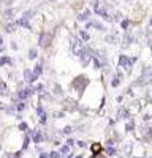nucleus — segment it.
Returning a JSON list of instances; mask_svg holds the SVG:
<instances>
[{"mask_svg":"<svg viewBox=\"0 0 152 158\" xmlns=\"http://www.w3.org/2000/svg\"><path fill=\"white\" fill-rule=\"evenodd\" d=\"M30 142H32V139H30V136H27L25 133H22V142H21V150L25 153L29 150V147H30Z\"/></svg>","mask_w":152,"mask_h":158,"instance_id":"nucleus-21","label":"nucleus"},{"mask_svg":"<svg viewBox=\"0 0 152 158\" xmlns=\"http://www.w3.org/2000/svg\"><path fill=\"white\" fill-rule=\"evenodd\" d=\"M132 115L129 114V111H127V108L125 106H119L117 108V111H116V118L114 120H127V118H130Z\"/></svg>","mask_w":152,"mask_h":158,"instance_id":"nucleus-14","label":"nucleus"},{"mask_svg":"<svg viewBox=\"0 0 152 158\" xmlns=\"http://www.w3.org/2000/svg\"><path fill=\"white\" fill-rule=\"evenodd\" d=\"M124 98H125V95H117V97H116V103H117V104H122V103H124Z\"/></svg>","mask_w":152,"mask_h":158,"instance_id":"nucleus-44","label":"nucleus"},{"mask_svg":"<svg viewBox=\"0 0 152 158\" xmlns=\"http://www.w3.org/2000/svg\"><path fill=\"white\" fill-rule=\"evenodd\" d=\"M49 158H63V155L57 149H53V150L49 152Z\"/></svg>","mask_w":152,"mask_h":158,"instance_id":"nucleus-39","label":"nucleus"},{"mask_svg":"<svg viewBox=\"0 0 152 158\" xmlns=\"http://www.w3.org/2000/svg\"><path fill=\"white\" fill-rule=\"evenodd\" d=\"M73 158H84V153H78V155L74 153V156H73Z\"/></svg>","mask_w":152,"mask_h":158,"instance_id":"nucleus-51","label":"nucleus"},{"mask_svg":"<svg viewBox=\"0 0 152 158\" xmlns=\"http://www.w3.org/2000/svg\"><path fill=\"white\" fill-rule=\"evenodd\" d=\"M51 115H53V118H56V120H57V118H65V117H67V112L62 111V109H59V111H54Z\"/></svg>","mask_w":152,"mask_h":158,"instance_id":"nucleus-37","label":"nucleus"},{"mask_svg":"<svg viewBox=\"0 0 152 158\" xmlns=\"http://www.w3.org/2000/svg\"><path fill=\"white\" fill-rule=\"evenodd\" d=\"M6 115H10V117H15L18 112H16V108H15V104L13 103H10V104H6V108H5V111H3Z\"/></svg>","mask_w":152,"mask_h":158,"instance_id":"nucleus-33","label":"nucleus"},{"mask_svg":"<svg viewBox=\"0 0 152 158\" xmlns=\"http://www.w3.org/2000/svg\"><path fill=\"white\" fill-rule=\"evenodd\" d=\"M32 71H33L38 77H43V76H44V59H43V57L40 59V62L35 63L33 67H32Z\"/></svg>","mask_w":152,"mask_h":158,"instance_id":"nucleus-13","label":"nucleus"},{"mask_svg":"<svg viewBox=\"0 0 152 158\" xmlns=\"http://www.w3.org/2000/svg\"><path fill=\"white\" fill-rule=\"evenodd\" d=\"M135 128H136V120H135V117L127 118V120H125V131H127V133H133Z\"/></svg>","mask_w":152,"mask_h":158,"instance_id":"nucleus-20","label":"nucleus"},{"mask_svg":"<svg viewBox=\"0 0 152 158\" xmlns=\"http://www.w3.org/2000/svg\"><path fill=\"white\" fill-rule=\"evenodd\" d=\"M51 95L57 97V98H63L65 97V92H63V87L59 82H53V89H51Z\"/></svg>","mask_w":152,"mask_h":158,"instance_id":"nucleus-15","label":"nucleus"},{"mask_svg":"<svg viewBox=\"0 0 152 158\" xmlns=\"http://www.w3.org/2000/svg\"><path fill=\"white\" fill-rule=\"evenodd\" d=\"M63 144H67L68 147H71V149H73V147L76 146V139H74V138H71V136H67V139H65V142H63Z\"/></svg>","mask_w":152,"mask_h":158,"instance_id":"nucleus-38","label":"nucleus"},{"mask_svg":"<svg viewBox=\"0 0 152 158\" xmlns=\"http://www.w3.org/2000/svg\"><path fill=\"white\" fill-rule=\"evenodd\" d=\"M147 101H152V90L147 92Z\"/></svg>","mask_w":152,"mask_h":158,"instance_id":"nucleus-50","label":"nucleus"},{"mask_svg":"<svg viewBox=\"0 0 152 158\" xmlns=\"http://www.w3.org/2000/svg\"><path fill=\"white\" fill-rule=\"evenodd\" d=\"M84 44H86V43L81 41V38H79L78 35H70V52H71V56L78 57L79 51L82 49Z\"/></svg>","mask_w":152,"mask_h":158,"instance_id":"nucleus-8","label":"nucleus"},{"mask_svg":"<svg viewBox=\"0 0 152 158\" xmlns=\"http://www.w3.org/2000/svg\"><path fill=\"white\" fill-rule=\"evenodd\" d=\"M22 16H24L25 19H29V21H30V19L35 16V11H33V10H27V11H24V13H22Z\"/></svg>","mask_w":152,"mask_h":158,"instance_id":"nucleus-41","label":"nucleus"},{"mask_svg":"<svg viewBox=\"0 0 152 158\" xmlns=\"http://www.w3.org/2000/svg\"><path fill=\"white\" fill-rule=\"evenodd\" d=\"M0 68H11V70H15L16 68V60L13 59L11 56L8 54H2L0 56Z\"/></svg>","mask_w":152,"mask_h":158,"instance_id":"nucleus-10","label":"nucleus"},{"mask_svg":"<svg viewBox=\"0 0 152 158\" xmlns=\"http://www.w3.org/2000/svg\"><path fill=\"white\" fill-rule=\"evenodd\" d=\"M38 158H49V152H40V155H38Z\"/></svg>","mask_w":152,"mask_h":158,"instance_id":"nucleus-46","label":"nucleus"},{"mask_svg":"<svg viewBox=\"0 0 152 158\" xmlns=\"http://www.w3.org/2000/svg\"><path fill=\"white\" fill-rule=\"evenodd\" d=\"M92 57H94V48L89 44V43H86L84 46H82V49L79 51V54H78V62H79V65L82 68H87L89 65H91V62H92Z\"/></svg>","mask_w":152,"mask_h":158,"instance_id":"nucleus-4","label":"nucleus"},{"mask_svg":"<svg viewBox=\"0 0 152 158\" xmlns=\"http://www.w3.org/2000/svg\"><path fill=\"white\" fill-rule=\"evenodd\" d=\"M48 120H49V112L48 111H44L43 114L38 115V123H40L41 127H46L48 125Z\"/></svg>","mask_w":152,"mask_h":158,"instance_id":"nucleus-29","label":"nucleus"},{"mask_svg":"<svg viewBox=\"0 0 152 158\" xmlns=\"http://www.w3.org/2000/svg\"><path fill=\"white\" fill-rule=\"evenodd\" d=\"M139 60V56L135 54V56H130V54H119L117 56V67L125 73V76H130L135 70V65L136 62Z\"/></svg>","mask_w":152,"mask_h":158,"instance_id":"nucleus-3","label":"nucleus"},{"mask_svg":"<svg viewBox=\"0 0 152 158\" xmlns=\"http://www.w3.org/2000/svg\"><path fill=\"white\" fill-rule=\"evenodd\" d=\"M105 41H106L108 44H112V46L119 44V43H120V35H119V32H117V30H112L111 33H108V35L105 36Z\"/></svg>","mask_w":152,"mask_h":158,"instance_id":"nucleus-12","label":"nucleus"},{"mask_svg":"<svg viewBox=\"0 0 152 158\" xmlns=\"http://www.w3.org/2000/svg\"><path fill=\"white\" fill-rule=\"evenodd\" d=\"M10 49L15 51V52H18V51H19V44H18L16 41H10Z\"/></svg>","mask_w":152,"mask_h":158,"instance_id":"nucleus-43","label":"nucleus"},{"mask_svg":"<svg viewBox=\"0 0 152 158\" xmlns=\"http://www.w3.org/2000/svg\"><path fill=\"white\" fill-rule=\"evenodd\" d=\"M54 41V33L51 32H41L40 36H38V48L41 49H49L51 44Z\"/></svg>","mask_w":152,"mask_h":158,"instance_id":"nucleus-7","label":"nucleus"},{"mask_svg":"<svg viewBox=\"0 0 152 158\" xmlns=\"http://www.w3.org/2000/svg\"><path fill=\"white\" fill-rule=\"evenodd\" d=\"M133 158H146V156H138V155H133Z\"/></svg>","mask_w":152,"mask_h":158,"instance_id":"nucleus-53","label":"nucleus"},{"mask_svg":"<svg viewBox=\"0 0 152 158\" xmlns=\"http://www.w3.org/2000/svg\"><path fill=\"white\" fill-rule=\"evenodd\" d=\"M133 89H147L152 85V65H143L139 70L136 79H133L132 84Z\"/></svg>","mask_w":152,"mask_h":158,"instance_id":"nucleus-2","label":"nucleus"},{"mask_svg":"<svg viewBox=\"0 0 152 158\" xmlns=\"http://www.w3.org/2000/svg\"><path fill=\"white\" fill-rule=\"evenodd\" d=\"M15 15H16V8H11V6H8V8L3 11V19H6V22H10V21H15Z\"/></svg>","mask_w":152,"mask_h":158,"instance_id":"nucleus-22","label":"nucleus"},{"mask_svg":"<svg viewBox=\"0 0 152 158\" xmlns=\"http://www.w3.org/2000/svg\"><path fill=\"white\" fill-rule=\"evenodd\" d=\"M16 29H18L16 21H10V22H6V25H5V32H6V33H15Z\"/></svg>","mask_w":152,"mask_h":158,"instance_id":"nucleus-30","label":"nucleus"},{"mask_svg":"<svg viewBox=\"0 0 152 158\" xmlns=\"http://www.w3.org/2000/svg\"><path fill=\"white\" fill-rule=\"evenodd\" d=\"M127 2H133V0H127Z\"/></svg>","mask_w":152,"mask_h":158,"instance_id":"nucleus-54","label":"nucleus"},{"mask_svg":"<svg viewBox=\"0 0 152 158\" xmlns=\"http://www.w3.org/2000/svg\"><path fill=\"white\" fill-rule=\"evenodd\" d=\"M15 21H16V24H18V27H19V29L32 30V24H30V21H29V19H25L24 16H19V18L15 19Z\"/></svg>","mask_w":152,"mask_h":158,"instance_id":"nucleus-16","label":"nucleus"},{"mask_svg":"<svg viewBox=\"0 0 152 158\" xmlns=\"http://www.w3.org/2000/svg\"><path fill=\"white\" fill-rule=\"evenodd\" d=\"M119 25H120V30H122V32H129V30H132L133 21H132L130 18H122L120 22H119Z\"/></svg>","mask_w":152,"mask_h":158,"instance_id":"nucleus-18","label":"nucleus"},{"mask_svg":"<svg viewBox=\"0 0 152 158\" xmlns=\"http://www.w3.org/2000/svg\"><path fill=\"white\" fill-rule=\"evenodd\" d=\"M38 79H40V77H38V76L32 71V68L25 67V68L22 70V81L25 82V85H33V84H36Z\"/></svg>","mask_w":152,"mask_h":158,"instance_id":"nucleus-9","label":"nucleus"},{"mask_svg":"<svg viewBox=\"0 0 152 158\" xmlns=\"http://www.w3.org/2000/svg\"><path fill=\"white\" fill-rule=\"evenodd\" d=\"M13 94L16 95L18 101H29L30 98H33L36 95V92H35L33 85H24L22 89H16Z\"/></svg>","mask_w":152,"mask_h":158,"instance_id":"nucleus-5","label":"nucleus"},{"mask_svg":"<svg viewBox=\"0 0 152 158\" xmlns=\"http://www.w3.org/2000/svg\"><path fill=\"white\" fill-rule=\"evenodd\" d=\"M147 158H152V155H150V156H147Z\"/></svg>","mask_w":152,"mask_h":158,"instance_id":"nucleus-55","label":"nucleus"},{"mask_svg":"<svg viewBox=\"0 0 152 158\" xmlns=\"http://www.w3.org/2000/svg\"><path fill=\"white\" fill-rule=\"evenodd\" d=\"M103 153H105L106 156H116V155H117V147H116V146H106V147L103 149Z\"/></svg>","mask_w":152,"mask_h":158,"instance_id":"nucleus-27","label":"nucleus"},{"mask_svg":"<svg viewBox=\"0 0 152 158\" xmlns=\"http://www.w3.org/2000/svg\"><path fill=\"white\" fill-rule=\"evenodd\" d=\"M91 65H92V68L95 70V71H98V73H101V62H100V59L98 57H92V62H91Z\"/></svg>","mask_w":152,"mask_h":158,"instance_id":"nucleus-34","label":"nucleus"},{"mask_svg":"<svg viewBox=\"0 0 152 158\" xmlns=\"http://www.w3.org/2000/svg\"><path fill=\"white\" fill-rule=\"evenodd\" d=\"M135 43H138V36L132 32V30H129V32H124L122 35H120V48L125 51V49H129V48H132Z\"/></svg>","mask_w":152,"mask_h":158,"instance_id":"nucleus-6","label":"nucleus"},{"mask_svg":"<svg viewBox=\"0 0 152 158\" xmlns=\"http://www.w3.org/2000/svg\"><path fill=\"white\" fill-rule=\"evenodd\" d=\"M89 149H91L92 155H94V153H101V152H103V146H101L100 142H92L91 146H89Z\"/></svg>","mask_w":152,"mask_h":158,"instance_id":"nucleus-28","label":"nucleus"},{"mask_svg":"<svg viewBox=\"0 0 152 158\" xmlns=\"http://www.w3.org/2000/svg\"><path fill=\"white\" fill-rule=\"evenodd\" d=\"M147 29H150L152 30V16L149 18V21H147Z\"/></svg>","mask_w":152,"mask_h":158,"instance_id":"nucleus-49","label":"nucleus"},{"mask_svg":"<svg viewBox=\"0 0 152 158\" xmlns=\"http://www.w3.org/2000/svg\"><path fill=\"white\" fill-rule=\"evenodd\" d=\"M144 41H146V46L149 48L150 56H152V30L150 29H146L144 30Z\"/></svg>","mask_w":152,"mask_h":158,"instance_id":"nucleus-23","label":"nucleus"},{"mask_svg":"<svg viewBox=\"0 0 152 158\" xmlns=\"http://www.w3.org/2000/svg\"><path fill=\"white\" fill-rule=\"evenodd\" d=\"M5 51H6V44H5V40H3V36H2V35H0V56H2Z\"/></svg>","mask_w":152,"mask_h":158,"instance_id":"nucleus-42","label":"nucleus"},{"mask_svg":"<svg viewBox=\"0 0 152 158\" xmlns=\"http://www.w3.org/2000/svg\"><path fill=\"white\" fill-rule=\"evenodd\" d=\"M122 82H124L122 79H119L116 74H114V71H112L111 76H109V87H111V89H119V87L122 85Z\"/></svg>","mask_w":152,"mask_h":158,"instance_id":"nucleus-19","label":"nucleus"},{"mask_svg":"<svg viewBox=\"0 0 152 158\" xmlns=\"http://www.w3.org/2000/svg\"><path fill=\"white\" fill-rule=\"evenodd\" d=\"M73 133H74V127L73 125H65L60 130V135H63V136H71Z\"/></svg>","mask_w":152,"mask_h":158,"instance_id":"nucleus-31","label":"nucleus"},{"mask_svg":"<svg viewBox=\"0 0 152 158\" xmlns=\"http://www.w3.org/2000/svg\"><path fill=\"white\" fill-rule=\"evenodd\" d=\"M15 108H16V112L18 114H22L25 109L29 108V103L27 101H18V103H15Z\"/></svg>","mask_w":152,"mask_h":158,"instance_id":"nucleus-26","label":"nucleus"},{"mask_svg":"<svg viewBox=\"0 0 152 158\" xmlns=\"http://www.w3.org/2000/svg\"><path fill=\"white\" fill-rule=\"evenodd\" d=\"M30 127H29V122H25V120H21V122H18V127H16V130L18 131H21V133H25Z\"/></svg>","mask_w":152,"mask_h":158,"instance_id":"nucleus-35","label":"nucleus"},{"mask_svg":"<svg viewBox=\"0 0 152 158\" xmlns=\"http://www.w3.org/2000/svg\"><path fill=\"white\" fill-rule=\"evenodd\" d=\"M38 57H40V54H38V49L36 48H30L27 51V59L29 60H36Z\"/></svg>","mask_w":152,"mask_h":158,"instance_id":"nucleus-32","label":"nucleus"},{"mask_svg":"<svg viewBox=\"0 0 152 158\" xmlns=\"http://www.w3.org/2000/svg\"><path fill=\"white\" fill-rule=\"evenodd\" d=\"M5 108H6V103L0 101V112H3V111H5Z\"/></svg>","mask_w":152,"mask_h":158,"instance_id":"nucleus-48","label":"nucleus"},{"mask_svg":"<svg viewBox=\"0 0 152 158\" xmlns=\"http://www.w3.org/2000/svg\"><path fill=\"white\" fill-rule=\"evenodd\" d=\"M91 158H108V156H106V155H105L103 152H101V153H94V155H92Z\"/></svg>","mask_w":152,"mask_h":158,"instance_id":"nucleus-45","label":"nucleus"},{"mask_svg":"<svg viewBox=\"0 0 152 158\" xmlns=\"http://www.w3.org/2000/svg\"><path fill=\"white\" fill-rule=\"evenodd\" d=\"M2 150H3V144H2V142H0V152H2Z\"/></svg>","mask_w":152,"mask_h":158,"instance_id":"nucleus-52","label":"nucleus"},{"mask_svg":"<svg viewBox=\"0 0 152 158\" xmlns=\"http://www.w3.org/2000/svg\"><path fill=\"white\" fill-rule=\"evenodd\" d=\"M89 84H91V77H89L87 74H78V76H74L71 81H70V97H73L74 100H78L82 97L84 94V90L89 87Z\"/></svg>","mask_w":152,"mask_h":158,"instance_id":"nucleus-1","label":"nucleus"},{"mask_svg":"<svg viewBox=\"0 0 152 158\" xmlns=\"http://www.w3.org/2000/svg\"><path fill=\"white\" fill-rule=\"evenodd\" d=\"M78 36L81 38L82 43H89V41H91V33H89L87 30H84V29H79L78 30Z\"/></svg>","mask_w":152,"mask_h":158,"instance_id":"nucleus-25","label":"nucleus"},{"mask_svg":"<svg viewBox=\"0 0 152 158\" xmlns=\"http://www.w3.org/2000/svg\"><path fill=\"white\" fill-rule=\"evenodd\" d=\"M92 15H94V13H92V10H91V8H84L82 11H79V13H78V16H76V21L86 24L87 21H91V19H92Z\"/></svg>","mask_w":152,"mask_h":158,"instance_id":"nucleus-11","label":"nucleus"},{"mask_svg":"<svg viewBox=\"0 0 152 158\" xmlns=\"http://www.w3.org/2000/svg\"><path fill=\"white\" fill-rule=\"evenodd\" d=\"M76 146H78L79 149H87L89 147V144H87V141H84V139H78V141H76Z\"/></svg>","mask_w":152,"mask_h":158,"instance_id":"nucleus-40","label":"nucleus"},{"mask_svg":"<svg viewBox=\"0 0 152 158\" xmlns=\"http://www.w3.org/2000/svg\"><path fill=\"white\" fill-rule=\"evenodd\" d=\"M92 29H95V30H98V32H106V30H108L106 25H105L103 22H100L98 19H92Z\"/></svg>","mask_w":152,"mask_h":158,"instance_id":"nucleus-24","label":"nucleus"},{"mask_svg":"<svg viewBox=\"0 0 152 158\" xmlns=\"http://www.w3.org/2000/svg\"><path fill=\"white\" fill-rule=\"evenodd\" d=\"M35 150H36V152H38V153H40V152H43V150H44V147H43V146H41V144H38V146H36V147H35Z\"/></svg>","mask_w":152,"mask_h":158,"instance_id":"nucleus-47","label":"nucleus"},{"mask_svg":"<svg viewBox=\"0 0 152 158\" xmlns=\"http://www.w3.org/2000/svg\"><path fill=\"white\" fill-rule=\"evenodd\" d=\"M57 150H59V152H60L63 156H65V155H68V153L71 152V147H68L67 144H60V146L57 147Z\"/></svg>","mask_w":152,"mask_h":158,"instance_id":"nucleus-36","label":"nucleus"},{"mask_svg":"<svg viewBox=\"0 0 152 158\" xmlns=\"http://www.w3.org/2000/svg\"><path fill=\"white\" fill-rule=\"evenodd\" d=\"M11 95V92H10V87L6 84V81H3L2 77H0V97L2 98H8Z\"/></svg>","mask_w":152,"mask_h":158,"instance_id":"nucleus-17","label":"nucleus"}]
</instances>
